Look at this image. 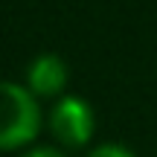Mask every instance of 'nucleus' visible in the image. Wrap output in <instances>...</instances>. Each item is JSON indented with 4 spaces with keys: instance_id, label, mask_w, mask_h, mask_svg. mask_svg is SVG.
Wrapping results in <instances>:
<instances>
[{
    "instance_id": "nucleus-1",
    "label": "nucleus",
    "mask_w": 157,
    "mask_h": 157,
    "mask_svg": "<svg viewBox=\"0 0 157 157\" xmlns=\"http://www.w3.org/2000/svg\"><path fill=\"white\" fill-rule=\"evenodd\" d=\"M41 131L38 96L17 82L0 78V151L26 148Z\"/></svg>"
},
{
    "instance_id": "nucleus-2",
    "label": "nucleus",
    "mask_w": 157,
    "mask_h": 157,
    "mask_svg": "<svg viewBox=\"0 0 157 157\" xmlns=\"http://www.w3.org/2000/svg\"><path fill=\"white\" fill-rule=\"evenodd\" d=\"M93 128H96V117L90 102L73 93H64L56 99L50 111V131L64 148H84L93 137Z\"/></svg>"
},
{
    "instance_id": "nucleus-3",
    "label": "nucleus",
    "mask_w": 157,
    "mask_h": 157,
    "mask_svg": "<svg viewBox=\"0 0 157 157\" xmlns=\"http://www.w3.org/2000/svg\"><path fill=\"white\" fill-rule=\"evenodd\" d=\"M67 78H70V70L64 64V58L56 56V52H41L26 67V87L38 99L61 96L64 87H67Z\"/></svg>"
},
{
    "instance_id": "nucleus-4",
    "label": "nucleus",
    "mask_w": 157,
    "mask_h": 157,
    "mask_svg": "<svg viewBox=\"0 0 157 157\" xmlns=\"http://www.w3.org/2000/svg\"><path fill=\"white\" fill-rule=\"evenodd\" d=\"M84 157H137V154L131 151L128 146H122V143H105V146L90 148Z\"/></svg>"
},
{
    "instance_id": "nucleus-5",
    "label": "nucleus",
    "mask_w": 157,
    "mask_h": 157,
    "mask_svg": "<svg viewBox=\"0 0 157 157\" xmlns=\"http://www.w3.org/2000/svg\"><path fill=\"white\" fill-rule=\"evenodd\" d=\"M21 157H64V151H58V148H52V146H32Z\"/></svg>"
}]
</instances>
